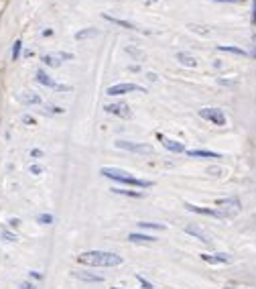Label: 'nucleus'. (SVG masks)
<instances>
[{"mask_svg": "<svg viewBox=\"0 0 256 289\" xmlns=\"http://www.w3.org/2000/svg\"><path fill=\"white\" fill-rule=\"evenodd\" d=\"M77 263L88 267H120L124 259L110 250H85L77 254Z\"/></svg>", "mask_w": 256, "mask_h": 289, "instance_id": "nucleus-1", "label": "nucleus"}, {"mask_svg": "<svg viewBox=\"0 0 256 289\" xmlns=\"http://www.w3.org/2000/svg\"><path fill=\"white\" fill-rule=\"evenodd\" d=\"M100 175H104V177H108V179H112V181H118V183L130 185V188H136V190L152 188V181L139 179V177H134L132 173L124 171V169H118V167H102V169H100Z\"/></svg>", "mask_w": 256, "mask_h": 289, "instance_id": "nucleus-2", "label": "nucleus"}, {"mask_svg": "<svg viewBox=\"0 0 256 289\" xmlns=\"http://www.w3.org/2000/svg\"><path fill=\"white\" fill-rule=\"evenodd\" d=\"M118 149L122 151H128V153H136V155H152L155 153V149H152V145H146V143H136V141H116L114 143Z\"/></svg>", "mask_w": 256, "mask_h": 289, "instance_id": "nucleus-3", "label": "nucleus"}, {"mask_svg": "<svg viewBox=\"0 0 256 289\" xmlns=\"http://www.w3.org/2000/svg\"><path fill=\"white\" fill-rule=\"evenodd\" d=\"M199 116L203 118V121H210V123L216 124V126H224V124L228 123L224 110H219V108H210V106H206V108L199 110Z\"/></svg>", "mask_w": 256, "mask_h": 289, "instance_id": "nucleus-4", "label": "nucleus"}, {"mask_svg": "<svg viewBox=\"0 0 256 289\" xmlns=\"http://www.w3.org/2000/svg\"><path fill=\"white\" fill-rule=\"evenodd\" d=\"M218 210L224 214V218H232L240 212V200L238 198H226V200H218Z\"/></svg>", "mask_w": 256, "mask_h": 289, "instance_id": "nucleus-5", "label": "nucleus"}, {"mask_svg": "<svg viewBox=\"0 0 256 289\" xmlns=\"http://www.w3.org/2000/svg\"><path fill=\"white\" fill-rule=\"evenodd\" d=\"M130 92H145L143 86H139V83H132V82H124V83H116V86H110L106 90L108 96H124V94H130Z\"/></svg>", "mask_w": 256, "mask_h": 289, "instance_id": "nucleus-6", "label": "nucleus"}, {"mask_svg": "<svg viewBox=\"0 0 256 289\" xmlns=\"http://www.w3.org/2000/svg\"><path fill=\"white\" fill-rule=\"evenodd\" d=\"M201 259L210 265H230L232 254H228V252H203Z\"/></svg>", "mask_w": 256, "mask_h": 289, "instance_id": "nucleus-7", "label": "nucleus"}, {"mask_svg": "<svg viewBox=\"0 0 256 289\" xmlns=\"http://www.w3.org/2000/svg\"><path fill=\"white\" fill-rule=\"evenodd\" d=\"M63 59H73V53H65V51H59V53L41 55V61H43L47 67H59Z\"/></svg>", "mask_w": 256, "mask_h": 289, "instance_id": "nucleus-8", "label": "nucleus"}, {"mask_svg": "<svg viewBox=\"0 0 256 289\" xmlns=\"http://www.w3.org/2000/svg\"><path fill=\"white\" fill-rule=\"evenodd\" d=\"M16 100H19L23 106H39V104H41V96H39L37 92H33V90H23V92H19Z\"/></svg>", "mask_w": 256, "mask_h": 289, "instance_id": "nucleus-9", "label": "nucleus"}, {"mask_svg": "<svg viewBox=\"0 0 256 289\" xmlns=\"http://www.w3.org/2000/svg\"><path fill=\"white\" fill-rule=\"evenodd\" d=\"M157 139H159V143L167 149V151H171V153H185L187 149H185V145L181 143V141H175V139H169V137H165V134H157Z\"/></svg>", "mask_w": 256, "mask_h": 289, "instance_id": "nucleus-10", "label": "nucleus"}, {"mask_svg": "<svg viewBox=\"0 0 256 289\" xmlns=\"http://www.w3.org/2000/svg\"><path fill=\"white\" fill-rule=\"evenodd\" d=\"M185 208L193 212V214H201V216H212V218H219V220H224V214H221L219 210L216 208H201V206H195V204H189V202H185Z\"/></svg>", "mask_w": 256, "mask_h": 289, "instance_id": "nucleus-11", "label": "nucleus"}, {"mask_svg": "<svg viewBox=\"0 0 256 289\" xmlns=\"http://www.w3.org/2000/svg\"><path fill=\"white\" fill-rule=\"evenodd\" d=\"M104 110H106L108 114L120 116V118H130V116H132L130 108H128L126 104H122V102H118V104H106V106H104Z\"/></svg>", "mask_w": 256, "mask_h": 289, "instance_id": "nucleus-12", "label": "nucleus"}, {"mask_svg": "<svg viewBox=\"0 0 256 289\" xmlns=\"http://www.w3.org/2000/svg\"><path fill=\"white\" fill-rule=\"evenodd\" d=\"M185 232L189 236H195V239L199 243H203V245H212V236H208L206 232H203L201 228H197V226H185Z\"/></svg>", "mask_w": 256, "mask_h": 289, "instance_id": "nucleus-13", "label": "nucleus"}, {"mask_svg": "<svg viewBox=\"0 0 256 289\" xmlns=\"http://www.w3.org/2000/svg\"><path fill=\"white\" fill-rule=\"evenodd\" d=\"M73 277L79 279V281H85V283H102V281H104V277H102V275L88 273V271H73Z\"/></svg>", "mask_w": 256, "mask_h": 289, "instance_id": "nucleus-14", "label": "nucleus"}, {"mask_svg": "<svg viewBox=\"0 0 256 289\" xmlns=\"http://www.w3.org/2000/svg\"><path fill=\"white\" fill-rule=\"evenodd\" d=\"M128 241H130V243H134V245H152L157 239H155V236H150V234L132 232V234H128Z\"/></svg>", "mask_w": 256, "mask_h": 289, "instance_id": "nucleus-15", "label": "nucleus"}, {"mask_svg": "<svg viewBox=\"0 0 256 289\" xmlns=\"http://www.w3.org/2000/svg\"><path fill=\"white\" fill-rule=\"evenodd\" d=\"M35 76H37V82L41 83V86H47V88H53V90H57L59 83H57L53 78H51L45 70H37V74H35Z\"/></svg>", "mask_w": 256, "mask_h": 289, "instance_id": "nucleus-16", "label": "nucleus"}, {"mask_svg": "<svg viewBox=\"0 0 256 289\" xmlns=\"http://www.w3.org/2000/svg\"><path fill=\"white\" fill-rule=\"evenodd\" d=\"M106 21H110L112 25H118V27H124V29H128V31H143V29H139L134 23H128V21H122V19H116V16H112V14H108V12H104L102 14Z\"/></svg>", "mask_w": 256, "mask_h": 289, "instance_id": "nucleus-17", "label": "nucleus"}, {"mask_svg": "<svg viewBox=\"0 0 256 289\" xmlns=\"http://www.w3.org/2000/svg\"><path fill=\"white\" fill-rule=\"evenodd\" d=\"M187 153V155H189V157H206V159H219L221 155H219V153H216V151H203V149H191V151H185Z\"/></svg>", "mask_w": 256, "mask_h": 289, "instance_id": "nucleus-18", "label": "nucleus"}, {"mask_svg": "<svg viewBox=\"0 0 256 289\" xmlns=\"http://www.w3.org/2000/svg\"><path fill=\"white\" fill-rule=\"evenodd\" d=\"M98 35H100V31H98V29L88 27V29L77 31L75 35H73V39H75V41H83V39H92V37H98Z\"/></svg>", "mask_w": 256, "mask_h": 289, "instance_id": "nucleus-19", "label": "nucleus"}, {"mask_svg": "<svg viewBox=\"0 0 256 289\" xmlns=\"http://www.w3.org/2000/svg\"><path fill=\"white\" fill-rule=\"evenodd\" d=\"M177 61L185 67H195L197 65V59L191 55V53H187V51H179L177 53Z\"/></svg>", "mask_w": 256, "mask_h": 289, "instance_id": "nucleus-20", "label": "nucleus"}, {"mask_svg": "<svg viewBox=\"0 0 256 289\" xmlns=\"http://www.w3.org/2000/svg\"><path fill=\"white\" fill-rule=\"evenodd\" d=\"M218 51H224V53H234V55H242V57L248 55L242 47H234V45H218Z\"/></svg>", "mask_w": 256, "mask_h": 289, "instance_id": "nucleus-21", "label": "nucleus"}, {"mask_svg": "<svg viewBox=\"0 0 256 289\" xmlns=\"http://www.w3.org/2000/svg\"><path fill=\"white\" fill-rule=\"evenodd\" d=\"M112 194H118V196H128V198H143L145 194L143 192H134V190H128V188H112Z\"/></svg>", "mask_w": 256, "mask_h": 289, "instance_id": "nucleus-22", "label": "nucleus"}, {"mask_svg": "<svg viewBox=\"0 0 256 289\" xmlns=\"http://www.w3.org/2000/svg\"><path fill=\"white\" fill-rule=\"evenodd\" d=\"M63 112H65V108H61V106H53V104H45V106H43V114L59 116V114H63Z\"/></svg>", "mask_w": 256, "mask_h": 289, "instance_id": "nucleus-23", "label": "nucleus"}, {"mask_svg": "<svg viewBox=\"0 0 256 289\" xmlns=\"http://www.w3.org/2000/svg\"><path fill=\"white\" fill-rule=\"evenodd\" d=\"M141 230H165V224H157V222H139Z\"/></svg>", "mask_w": 256, "mask_h": 289, "instance_id": "nucleus-24", "label": "nucleus"}, {"mask_svg": "<svg viewBox=\"0 0 256 289\" xmlns=\"http://www.w3.org/2000/svg\"><path fill=\"white\" fill-rule=\"evenodd\" d=\"M21 49H23V41H21V39H16V41L12 43V51H10V57H12V61L19 59V55H21Z\"/></svg>", "mask_w": 256, "mask_h": 289, "instance_id": "nucleus-25", "label": "nucleus"}, {"mask_svg": "<svg viewBox=\"0 0 256 289\" xmlns=\"http://www.w3.org/2000/svg\"><path fill=\"white\" fill-rule=\"evenodd\" d=\"M126 53H130L136 61H145V53H141V51L136 49V47H126Z\"/></svg>", "mask_w": 256, "mask_h": 289, "instance_id": "nucleus-26", "label": "nucleus"}, {"mask_svg": "<svg viewBox=\"0 0 256 289\" xmlns=\"http://www.w3.org/2000/svg\"><path fill=\"white\" fill-rule=\"evenodd\" d=\"M37 222L39 224H53V216H51V214H39Z\"/></svg>", "mask_w": 256, "mask_h": 289, "instance_id": "nucleus-27", "label": "nucleus"}, {"mask_svg": "<svg viewBox=\"0 0 256 289\" xmlns=\"http://www.w3.org/2000/svg\"><path fill=\"white\" fill-rule=\"evenodd\" d=\"M136 279H139V283H141L145 289H152V283H150V281H146L143 275H136Z\"/></svg>", "mask_w": 256, "mask_h": 289, "instance_id": "nucleus-28", "label": "nucleus"}, {"mask_svg": "<svg viewBox=\"0 0 256 289\" xmlns=\"http://www.w3.org/2000/svg\"><path fill=\"white\" fill-rule=\"evenodd\" d=\"M2 239H4V241H8V243H14V241H16V236H14L12 232L4 230V232H2Z\"/></svg>", "mask_w": 256, "mask_h": 289, "instance_id": "nucleus-29", "label": "nucleus"}, {"mask_svg": "<svg viewBox=\"0 0 256 289\" xmlns=\"http://www.w3.org/2000/svg\"><path fill=\"white\" fill-rule=\"evenodd\" d=\"M19 287H21V289H39L35 283H31V281H23Z\"/></svg>", "mask_w": 256, "mask_h": 289, "instance_id": "nucleus-30", "label": "nucleus"}, {"mask_svg": "<svg viewBox=\"0 0 256 289\" xmlns=\"http://www.w3.org/2000/svg\"><path fill=\"white\" fill-rule=\"evenodd\" d=\"M23 123H25V124H31V126H33V124H37V123H35V118L29 116V114H25V116H23Z\"/></svg>", "mask_w": 256, "mask_h": 289, "instance_id": "nucleus-31", "label": "nucleus"}, {"mask_svg": "<svg viewBox=\"0 0 256 289\" xmlns=\"http://www.w3.org/2000/svg\"><path fill=\"white\" fill-rule=\"evenodd\" d=\"M41 171H43L41 165H31V173H33V175H39Z\"/></svg>", "mask_w": 256, "mask_h": 289, "instance_id": "nucleus-32", "label": "nucleus"}, {"mask_svg": "<svg viewBox=\"0 0 256 289\" xmlns=\"http://www.w3.org/2000/svg\"><path fill=\"white\" fill-rule=\"evenodd\" d=\"M19 224H21V220H19V218H10V220H8V226H10V228H16Z\"/></svg>", "mask_w": 256, "mask_h": 289, "instance_id": "nucleus-33", "label": "nucleus"}, {"mask_svg": "<svg viewBox=\"0 0 256 289\" xmlns=\"http://www.w3.org/2000/svg\"><path fill=\"white\" fill-rule=\"evenodd\" d=\"M29 277H33V279H37V281H41V279H43V275L39 273V271H31V273H29Z\"/></svg>", "mask_w": 256, "mask_h": 289, "instance_id": "nucleus-34", "label": "nucleus"}, {"mask_svg": "<svg viewBox=\"0 0 256 289\" xmlns=\"http://www.w3.org/2000/svg\"><path fill=\"white\" fill-rule=\"evenodd\" d=\"M224 289H250L246 285H224Z\"/></svg>", "mask_w": 256, "mask_h": 289, "instance_id": "nucleus-35", "label": "nucleus"}, {"mask_svg": "<svg viewBox=\"0 0 256 289\" xmlns=\"http://www.w3.org/2000/svg\"><path fill=\"white\" fill-rule=\"evenodd\" d=\"M208 173H212V175H219V173H221V169H219V167H212V169H208Z\"/></svg>", "mask_w": 256, "mask_h": 289, "instance_id": "nucleus-36", "label": "nucleus"}, {"mask_svg": "<svg viewBox=\"0 0 256 289\" xmlns=\"http://www.w3.org/2000/svg\"><path fill=\"white\" fill-rule=\"evenodd\" d=\"M31 157H43V151H39V149H33V151H31Z\"/></svg>", "mask_w": 256, "mask_h": 289, "instance_id": "nucleus-37", "label": "nucleus"}, {"mask_svg": "<svg viewBox=\"0 0 256 289\" xmlns=\"http://www.w3.org/2000/svg\"><path fill=\"white\" fill-rule=\"evenodd\" d=\"M216 2H232V4H236V2H244V0H216Z\"/></svg>", "mask_w": 256, "mask_h": 289, "instance_id": "nucleus-38", "label": "nucleus"}, {"mask_svg": "<svg viewBox=\"0 0 256 289\" xmlns=\"http://www.w3.org/2000/svg\"><path fill=\"white\" fill-rule=\"evenodd\" d=\"M252 23H256V0H254V8H252Z\"/></svg>", "mask_w": 256, "mask_h": 289, "instance_id": "nucleus-39", "label": "nucleus"}, {"mask_svg": "<svg viewBox=\"0 0 256 289\" xmlns=\"http://www.w3.org/2000/svg\"><path fill=\"white\" fill-rule=\"evenodd\" d=\"M146 76H148L150 82H157V74H152V72H150V74H146Z\"/></svg>", "mask_w": 256, "mask_h": 289, "instance_id": "nucleus-40", "label": "nucleus"}, {"mask_svg": "<svg viewBox=\"0 0 256 289\" xmlns=\"http://www.w3.org/2000/svg\"><path fill=\"white\" fill-rule=\"evenodd\" d=\"M112 289H122V287H112Z\"/></svg>", "mask_w": 256, "mask_h": 289, "instance_id": "nucleus-41", "label": "nucleus"}]
</instances>
